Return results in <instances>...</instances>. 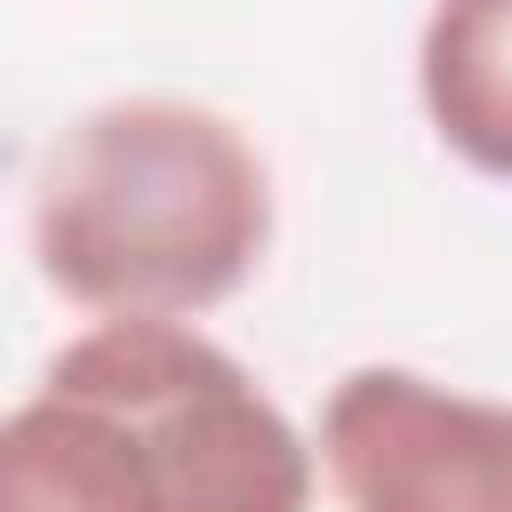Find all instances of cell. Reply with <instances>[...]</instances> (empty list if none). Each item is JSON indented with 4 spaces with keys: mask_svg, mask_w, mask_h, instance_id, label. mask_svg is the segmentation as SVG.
<instances>
[{
    "mask_svg": "<svg viewBox=\"0 0 512 512\" xmlns=\"http://www.w3.org/2000/svg\"><path fill=\"white\" fill-rule=\"evenodd\" d=\"M272 216V168L232 112L112 96L48 144L24 240L88 320H200L264 272Z\"/></svg>",
    "mask_w": 512,
    "mask_h": 512,
    "instance_id": "cell-1",
    "label": "cell"
},
{
    "mask_svg": "<svg viewBox=\"0 0 512 512\" xmlns=\"http://www.w3.org/2000/svg\"><path fill=\"white\" fill-rule=\"evenodd\" d=\"M40 376L128 416L160 512H312L320 496L312 432L200 320H88Z\"/></svg>",
    "mask_w": 512,
    "mask_h": 512,
    "instance_id": "cell-2",
    "label": "cell"
},
{
    "mask_svg": "<svg viewBox=\"0 0 512 512\" xmlns=\"http://www.w3.org/2000/svg\"><path fill=\"white\" fill-rule=\"evenodd\" d=\"M312 464L344 512H512V400L368 360L328 384Z\"/></svg>",
    "mask_w": 512,
    "mask_h": 512,
    "instance_id": "cell-3",
    "label": "cell"
},
{
    "mask_svg": "<svg viewBox=\"0 0 512 512\" xmlns=\"http://www.w3.org/2000/svg\"><path fill=\"white\" fill-rule=\"evenodd\" d=\"M0 512H160V480L128 416L40 376L0 408Z\"/></svg>",
    "mask_w": 512,
    "mask_h": 512,
    "instance_id": "cell-4",
    "label": "cell"
},
{
    "mask_svg": "<svg viewBox=\"0 0 512 512\" xmlns=\"http://www.w3.org/2000/svg\"><path fill=\"white\" fill-rule=\"evenodd\" d=\"M416 104L448 160L512 184V0H432L416 24Z\"/></svg>",
    "mask_w": 512,
    "mask_h": 512,
    "instance_id": "cell-5",
    "label": "cell"
}]
</instances>
